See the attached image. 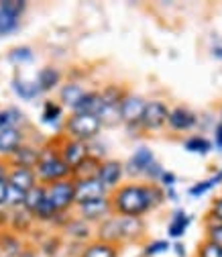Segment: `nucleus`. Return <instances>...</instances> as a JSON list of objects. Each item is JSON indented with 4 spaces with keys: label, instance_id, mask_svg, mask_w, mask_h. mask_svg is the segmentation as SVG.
<instances>
[{
    "label": "nucleus",
    "instance_id": "obj_1",
    "mask_svg": "<svg viewBox=\"0 0 222 257\" xmlns=\"http://www.w3.org/2000/svg\"><path fill=\"white\" fill-rule=\"evenodd\" d=\"M112 210L118 216H135L141 218L145 212L151 210L149 200V184H126L114 190L110 198Z\"/></svg>",
    "mask_w": 222,
    "mask_h": 257
},
{
    "label": "nucleus",
    "instance_id": "obj_2",
    "mask_svg": "<svg viewBox=\"0 0 222 257\" xmlns=\"http://www.w3.org/2000/svg\"><path fill=\"white\" fill-rule=\"evenodd\" d=\"M35 176L39 184L49 186V184L72 178V170L61 162L59 149L55 145H47L39 151V164L35 168Z\"/></svg>",
    "mask_w": 222,
    "mask_h": 257
},
{
    "label": "nucleus",
    "instance_id": "obj_3",
    "mask_svg": "<svg viewBox=\"0 0 222 257\" xmlns=\"http://www.w3.org/2000/svg\"><path fill=\"white\" fill-rule=\"evenodd\" d=\"M102 128V122L98 116L94 114H78V112H72L66 120V133L72 137V139H78V141H84V143H90L98 137Z\"/></svg>",
    "mask_w": 222,
    "mask_h": 257
},
{
    "label": "nucleus",
    "instance_id": "obj_4",
    "mask_svg": "<svg viewBox=\"0 0 222 257\" xmlns=\"http://www.w3.org/2000/svg\"><path fill=\"white\" fill-rule=\"evenodd\" d=\"M47 198L53 204L55 212L66 214L76 204V186H74V180L68 178V180L49 184L47 186Z\"/></svg>",
    "mask_w": 222,
    "mask_h": 257
},
{
    "label": "nucleus",
    "instance_id": "obj_5",
    "mask_svg": "<svg viewBox=\"0 0 222 257\" xmlns=\"http://www.w3.org/2000/svg\"><path fill=\"white\" fill-rule=\"evenodd\" d=\"M167 114H169V108L165 102L161 100H153V102H147L145 104V112H143V118H141V126L145 131H161V128L167 124Z\"/></svg>",
    "mask_w": 222,
    "mask_h": 257
},
{
    "label": "nucleus",
    "instance_id": "obj_6",
    "mask_svg": "<svg viewBox=\"0 0 222 257\" xmlns=\"http://www.w3.org/2000/svg\"><path fill=\"white\" fill-rule=\"evenodd\" d=\"M145 100L137 94H124V98L120 100V106H118V114H120V120L129 126H135V124H141V118H143V112H145Z\"/></svg>",
    "mask_w": 222,
    "mask_h": 257
},
{
    "label": "nucleus",
    "instance_id": "obj_7",
    "mask_svg": "<svg viewBox=\"0 0 222 257\" xmlns=\"http://www.w3.org/2000/svg\"><path fill=\"white\" fill-rule=\"evenodd\" d=\"M76 186V204H84L90 200H98L106 198L108 190L102 186L98 178H86V180H74Z\"/></svg>",
    "mask_w": 222,
    "mask_h": 257
},
{
    "label": "nucleus",
    "instance_id": "obj_8",
    "mask_svg": "<svg viewBox=\"0 0 222 257\" xmlns=\"http://www.w3.org/2000/svg\"><path fill=\"white\" fill-rule=\"evenodd\" d=\"M59 157H61V162L66 164L70 170H74L88 157V143L78 141V139L63 141V145L59 147Z\"/></svg>",
    "mask_w": 222,
    "mask_h": 257
},
{
    "label": "nucleus",
    "instance_id": "obj_9",
    "mask_svg": "<svg viewBox=\"0 0 222 257\" xmlns=\"http://www.w3.org/2000/svg\"><path fill=\"white\" fill-rule=\"evenodd\" d=\"M78 210H80L82 220L96 222V220H104L112 212V204H110V198L106 196V198H98V200H90V202L78 204Z\"/></svg>",
    "mask_w": 222,
    "mask_h": 257
},
{
    "label": "nucleus",
    "instance_id": "obj_10",
    "mask_svg": "<svg viewBox=\"0 0 222 257\" xmlns=\"http://www.w3.org/2000/svg\"><path fill=\"white\" fill-rule=\"evenodd\" d=\"M124 176V166L118 162V159H104V162H100V168H98V180L102 182V186L106 190L110 188H116L120 184Z\"/></svg>",
    "mask_w": 222,
    "mask_h": 257
},
{
    "label": "nucleus",
    "instance_id": "obj_11",
    "mask_svg": "<svg viewBox=\"0 0 222 257\" xmlns=\"http://www.w3.org/2000/svg\"><path fill=\"white\" fill-rule=\"evenodd\" d=\"M7 162L11 168H27V170H35L39 164V149L31 147V145H21L17 151H13Z\"/></svg>",
    "mask_w": 222,
    "mask_h": 257
},
{
    "label": "nucleus",
    "instance_id": "obj_12",
    "mask_svg": "<svg viewBox=\"0 0 222 257\" xmlns=\"http://www.w3.org/2000/svg\"><path fill=\"white\" fill-rule=\"evenodd\" d=\"M155 162V155H153V151L149 149V147H139L133 155H131V159L126 162V166H124V174L126 176H143L145 172H147V168L151 166Z\"/></svg>",
    "mask_w": 222,
    "mask_h": 257
},
{
    "label": "nucleus",
    "instance_id": "obj_13",
    "mask_svg": "<svg viewBox=\"0 0 222 257\" xmlns=\"http://www.w3.org/2000/svg\"><path fill=\"white\" fill-rule=\"evenodd\" d=\"M167 126L171 128V131H177V133L189 131V128L196 126V114L185 106H175L167 114Z\"/></svg>",
    "mask_w": 222,
    "mask_h": 257
},
{
    "label": "nucleus",
    "instance_id": "obj_14",
    "mask_svg": "<svg viewBox=\"0 0 222 257\" xmlns=\"http://www.w3.org/2000/svg\"><path fill=\"white\" fill-rule=\"evenodd\" d=\"M7 182L9 186L21 190V192H29L33 186H37V176H35V170H27V168H11L9 170V176H7Z\"/></svg>",
    "mask_w": 222,
    "mask_h": 257
},
{
    "label": "nucleus",
    "instance_id": "obj_15",
    "mask_svg": "<svg viewBox=\"0 0 222 257\" xmlns=\"http://www.w3.org/2000/svg\"><path fill=\"white\" fill-rule=\"evenodd\" d=\"M102 108H104V102H102L100 92H84L80 102L72 110L78 112V114H94V116H98L102 112Z\"/></svg>",
    "mask_w": 222,
    "mask_h": 257
},
{
    "label": "nucleus",
    "instance_id": "obj_16",
    "mask_svg": "<svg viewBox=\"0 0 222 257\" xmlns=\"http://www.w3.org/2000/svg\"><path fill=\"white\" fill-rule=\"evenodd\" d=\"M21 145H23V131L21 128L11 126V128H3V131H0V153L3 155L9 157Z\"/></svg>",
    "mask_w": 222,
    "mask_h": 257
},
{
    "label": "nucleus",
    "instance_id": "obj_17",
    "mask_svg": "<svg viewBox=\"0 0 222 257\" xmlns=\"http://www.w3.org/2000/svg\"><path fill=\"white\" fill-rule=\"evenodd\" d=\"M145 233V224L135 216H120V241H135Z\"/></svg>",
    "mask_w": 222,
    "mask_h": 257
},
{
    "label": "nucleus",
    "instance_id": "obj_18",
    "mask_svg": "<svg viewBox=\"0 0 222 257\" xmlns=\"http://www.w3.org/2000/svg\"><path fill=\"white\" fill-rule=\"evenodd\" d=\"M45 196H47V186H43V184H37V186H33L29 192H25V200H23V208L33 216L35 214V210L41 206V202L45 200Z\"/></svg>",
    "mask_w": 222,
    "mask_h": 257
},
{
    "label": "nucleus",
    "instance_id": "obj_19",
    "mask_svg": "<svg viewBox=\"0 0 222 257\" xmlns=\"http://www.w3.org/2000/svg\"><path fill=\"white\" fill-rule=\"evenodd\" d=\"M13 90H15V94L19 96V98H23V100H33V98H37V96L41 94V90H39L35 80H23L19 76L13 80Z\"/></svg>",
    "mask_w": 222,
    "mask_h": 257
},
{
    "label": "nucleus",
    "instance_id": "obj_20",
    "mask_svg": "<svg viewBox=\"0 0 222 257\" xmlns=\"http://www.w3.org/2000/svg\"><path fill=\"white\" fill-rule=\"evenodd\" d=\"M37 86H39V90L41 92H51L53 88H57V84L61 82V72L57 70V68H51V66H47V68H43L39 74H37Z\"/></svg>",
    "mask_w": 222,
    "mask_h": 257
},
{
    "label": "nucleus",
    "instance_id": "obj_21",
    "mask_svg": "<svg viewBox=\"0 0 222 257\" xmlns=\"http://www.w3.org/2000/svg\"><path fill=\"white\" fill-rule=\"evenodd\" d=\"M98 168H100V159L88 155L84 162L72 170V180H86V178H96L98 176Z\"/></svg>",
    "mask_w": 222,
    "mask_h": 257
},
{
    "label": "nucleus",
    "instance_id": "obj_22",
    "mask_svg": "<svg viewBox=\"0 0 222 257\" xmlns=\"http://www.w3.org/2000/svg\"><path fill=\"white\" fill-rule=\"evenodd\" d=\"M82 257H118V247L102 241H94L88 247H84Z\"/></svg>",
    "mask_w": 222,
    "mask_h": 257
},
{
    "label": "nucleus",
    "instance_id": "obj_23",
    "mask_svg": "<svg viewBox=\"0 0 222 257\" xmlns=\"http://www.w3.org/2000/svg\"><path fill=\"white\" fill-rule=\"evenodd\" d=\"M84 88L80 86V84H74V82H70V84H63L61 86V90H59V100L66 104V106H76L78 102H80V98L84 96Z\"/></svg>",
    "mask_w": 222,
    "mask_h": 257
},
{
    "label": "nucleus",
    "instance_id": "obj_24",
    "mask_svg": "<svg viewBox=\"0 0 222 257\" xmlns=\"http://www.w3.org/2000/svg\"><path fill=\"white\" fill-rule=\"evenodd\" d=\"M189 222H192V216H187L183 210H175V212H173V216H171L169 227H167V235H169V237H173V239L183 237L185 229L189 227Z\"/></svg>",
    "mask_w": 222,
    "mask_h": 257
},
{
    "label": "nucleus",
    "instance_id": "obj_25",
    "mask_svg": "<svg viewBox=\"0 0 222 257\" xmlns=\"http://www.w3.org/2000/svg\"><path fill=\"white\" fill-rule=\"evenodd\" d=\"M23 120H25L23 112H21L19 108H15V106L0 110V131H3V128H11V126L19 128V124H21Z\"/></svg>",
    "mask_w": 222,
    "mask_h": 257
},
{
    "label": "nucleus",
    "instance_id": "obj_26",
    "mask_svg": "<svg viewBox=\"0 0 222 257\" xmlns=\"http://www.w3.org/2000/svg\"><path fill=\"white\" fill-rule=\"evenodd\" d=\"M35 57L33 49L27 47V45H19V47H13L9 51V61L11 63H19V66H23V63H31Z\"/></svg>",
    "mask_w": 222,
    "mask_h": 257
},
{
    "label": "nucleus",
    "instance_id": "obj_27",
    "mask_svg": "<svg viewBox=\"0 0 222 257\" xmlns=\"http://www.w3.org/2000/svg\"><path fill=\"white\" fill-rule=\"evenodd\" d=\"M61 114H63L61 104H57V102H53V100H47V102L43 104L41 120H43L45 124H53V122H57V120L61 118Z\"/></svg>",
    "mask_w": 222,
    "mask_h": 257
},
{
    "label": "nucleus",
    "instance_id": "obj_28",
    "mask_svg": "<svg viewBox=\"0 0 222 257\" xmlns=\"http://www.w3.org/2000/svg\"><path fill=\"white\" fill-rule=\"evenodd\" d=\"M0 247H3V257H19L21 243L13 235H0Z\"/></svg>",
    "mask_w": 222,
    "mask_h": 257
},
{
    "label": "nucleus",
    "instance_id": "obj_29",
    "mask_svg": "<svg viewBox=\"0 0 222 257\" xmlns=\"http://www.w3.org/2000/svg\"><path fill=\"white\" fill-rule=\"evenodd\" d=\"M210 141L204 139V137H189L187 141H183V149L192 151V153H200V155H206L210 151Z\"/></svg>",
    "mask_w": 222,
    "mask_h": 257
},
{
    "label": "nucleus",
    "instance_id": "obj_30",
    "mask_svg": "<svg viewBox=\"0 0 222 257\" xmlns=\"http://www.w3.org/2000/svg\"><path fill=\"white\" fill-rule=\"evenodd\" d=\"M0 11L9 13L15 19H21V15L27 11V3H23V0H0Z\"/></svg>",
    "mask_w": 222,
    "mask_h": 257
},
{
    "label": "nucleus",
    "instance_id": "obj_31",
    "mask_svg": "<svg viewBox=\"0 0 222 257\" xmlns=\"http://www.w3.org/2000/svg\"><path fill=\"white\" fill-rule=\"evenodd\" d=\"M17 29H19V19L11 17V15L5 13V11H0V37L13 35Z\"/></svg>",
    "mask_w": 222,
    "mask_h": 257
},
{
    "label": "nucleus",
    "instance_id": "obj_32",
    "mask_svg": "<svg viewBox=\"0 0 222 257\" xmlns=\"http://www.w3.org/2000/svg\"><path fill=\"white\" fill-rule=\"evenodd\" d=\"M208 237H210V243L222 247V222L212 212L208 216Z\"/></svg>",
    "mask_w": 222,
    "mask_h": 257
},
{
    "label": "nucleus",
    "instance_id": "obj_33",
    "mask_svg": "<svg viewBox=\"0 0 222 257\" xmlns=\"http://www.w3.org/2000/svg\"><path fill=\"white\" fill-rule=\"evenodd\" d=\"M66 229L76 237V239H86L90 235V227L86 220H72L66 224Z\"/></svg>",
    "mask_w": 222,
    "mask_h": 257
},
{
    "label": "nucleus",
    "instance_id": "obj_34",
    "mask_svg": "<svg viewBox=\"0 0 222 257\" xmlns=\"http://www.w3.org/2000/svg\"><path fill=\"white\" fill-rule=\"evenodd\" d=\"M218 182H220V180L214 176V178H210V180H206V182H198L196 186L189 188L187 192H189V194H192V196H202V194H206L208 190H212V186H216Z\"/></svg>",
    "mask_w": 222,
    "mask_h": 257
},
{
    "label": "nucleus",
    "instance_id": "obj_35",
    "mask_svg": "<svg viewBox=\"0 0 222 257\" xmlns=\"http://www.w3.org/2000/svg\"><path fill=\"white\" fill-rule=\"evenodd\" d=\"M167 249H169V243H167V241H151V243L145 247L143 255H145V257H155V255H159V253H165Z\"/></svg>",
    "mask_w": 222,
    "mask_h": 257
},
{
    "label": "nucleus",
    "instance_id": "obj_36",
    "mask_svg": "<svg viewBox=\"0 0 222 257\" xmlns=\"http://www.w3.org/2000/svg\"><path fill=\"white\" fill-rule=\"evenodd\" d=\"M198 257H222V247L208 241V243H204V245L200 247Z\"/></svg>",
    "mask_w": 222,
    "mask_h": 257
},
{
    "label": "nucleus",
    "instance_id": "obj_37",
    "mask_svg": "<svg viewBox=\"0 0 222 257\" xmlns=\"http://www.w3.org/2000/svg\"><path fill=\"white\" fill-rule=\"evenodd\" d=\"M161 174H163V168L157 164V162H153V164L147 168V172H145L143 176H147L151 182H155V180H159V178H161Z\"/></svg>",
    "mask_w": 222,
    "mask_h": 257
},
{
    "label": "nucleus",
    "instance_id": "obj_38",
    "mask_svg": "<svg viewBox=\"0 0 222 257\" xmlns=\"http://www.w3.org/2000/svg\"><path fill=\"white\" fill-rule=\"evenodd\" d=\"M7 194H9V182L0 180V208L7 204Z\"/></svg>",
    "mask_w": 222,
    "mask_h": 257
},
{
    "label": "nucleus",
    "instance_id": "obj_39",
    "mask_svg": "<svg viewBox=\"0 0 222 257\" xmlns=\"http://www.w3.org/2000/svg\"><path fill=\"white\" fill-rule=\"evenodd\" d=\"M212 214L222 222V196L218 200H214V206H212Z\"/></svg>",
    "mask_w": 222,
    "mask_h": 257
},
{
    "label": "nucleus",
    "instance_id": "obj_40",
    "mask_svg": "<svg viewBox=\"0 0 222 257\" xmlns=\"http://www.w3.org/2000/svg\"><path fill=\"white\" fill-rule=\"evenodd\" d=\"M159 180L165 184V188H171V186L175 184V176H173V174H169V172H163Z\"/></svg>",
    "mask_w": 222,
    "mask_h": 257
},
{
    "label": "nucleus",
    "instance_id": "obj_41",
    "mask_svg": "<svg viewBox=\"0 0 222 257\" xmlns=\"http://www.w3.org/2000/svg\"><path fill=\"white\" fill-rule=\"evenodd\" d=\"M9 170H11L9 162H7V159H3V157H0V180H7V176H9Z\"/></svg>",
    "mask_w": 222,
    "mask_h": 257
},
{
    "label": "nucleus",
    "instance_id": "obj_42",
    "mask_svg": "<svg viewBox=\"0 0 222 257\" xmlns=\"http://www.w3.org/2000/svg\"><path fill=\"white\" fill-rule=\"evenodd\" d=\"M216 145L222 149V122L216 126Z\"/></svg>",
    "mask_w": 222,
    "mask_h": 257
},
{
    "label": "nucleus",
    "instance_id": "obj_43",
    "mask_svg": "<svg viewBox=\"0 0 222 257\" xmlns=\"http://www.w3.org/2000/svg\"><path fill=\"white\" fill-rule=\"evenodd\" d=\"M173 249H175V253H177L179 257H185V247H183V243H175Z\"/></svg>",
    "mask_w": 222,
    "mask_h": 257
},
{
    "label": "nucleus",
    "instance_id": "obj_44",
    "mask_svg": "<svg viewBox=\"0 0 222 257\" xmlns=\"http://www.w3.org/2000/svg\"><path fill=\"white\" fill-rule=\"evenodd\" d=\"M216 178H218V180H220V182H222V170H220V172H218V174H216Z\"/></svg>",
    "mask_w": 222,
    "mask_h": 257
},
{
    "label": "nucleus",
    "instance_id": "obj_45",
    "mask_svg": "<svg viewBox=\"0 0 222 257\" xmlns=\"http://www.w3.org/2000/svg\"><path fill=\"white\" fill-rule=\"evenodd\" d=\"M214 53H216V55H222V49H214Z\"/></svg>",
    "mask_w": 222,
    "mask_h": 257
},
{
    "label": "nucleus",
    "instance_id": "obj_46",
    "mask_svg": "<svg viewBox=\"0 0 222 257\" xmlns=\"http://www.w3.org/2000/svg\"><path fill=\"white\" fill-rule=\"evenodd\" d=\"M19 257H33V255H31V253H29V255H23V253H21V255H19Z\"/></svg>",
    "mask_w": 222,
    "mask_h": 257
}]
</instances>
